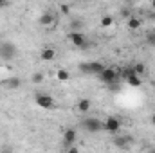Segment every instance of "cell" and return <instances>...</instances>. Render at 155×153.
Returning a JSON list of instances; mask_svg holds the SVG:
<instances>
[{
  "label": "cell",
  "instance_id": "cell-6",
  "mask_svg": "<svg viewBox=\"0 0 155 153\" xmlns=\"http://www.w3.org/2000/svg\"><path fill=\"white\" fill-rule=\"evenodd\" d=\"M69 41L74 45V47H79V49H85V47H88V41L85 38V34L83 33H79V31H72V33H69Z\"/></svg>",
  "mask_w": 155,
  "mask_h": 153
},
{
  "label": "cell",
  "instance_id": "cell-25",
  "mask_svg": "<svg viewBox=\"0 0 155 153\" xmlns=\"http://www.w3.org/2000/svg\"><path fill=\"white\" fill-rule=\"evenodd\" d=\"M150 121H152V124H153V126H155V112H153V114H152V119H150Z\"/></svg>",
  "mask_w": 155,
  "mask_h": 153
},
{
  "label": "cell",
  "instance_id": "cell-2",
  "mask_svg": "<svg viewBox=\"0 0 155 153\" xmlns=\"http://www.w3.org/2000/svg\"><path fill=\"white\" fill-rule=\"evenodd\" d=\"M16 54H18V47H16L13 41H4V43H0V58L11 61V60L16 58Z\"/></svg>",
  "mask_w": 155,
  "mask_h": 153
},
{
  "label": "cell",
  "instance_id": "cell-4",
  "mask_svg": "<svg viewBox=\"0 0 155 153\" xmlns=\"http://www.w3.org/2000/svg\"><path fill=\"white\" fill-rule=\"evenodd\" d=\"M121 130V119H117L116 115H110L105 122H103V132L110 133V135H117Z\"/></svg>",
  "mask_w": 155,
  "mask_h": 153
},
{
  "label": "cell",
  "instance_id": "cell-1",
  "mask_svg": "<svg viewBox=\"0 0 155 153\" xmlns=\"http://www.w3.org/2000/svg\"><path fill=\"white\" fill-rule=\"evenodd\" d=\"M81 128L87 130L88 133H99V132H103V122L97 117H85L81 121Z\"/></svg>",
  "mask_w": 155,
  "mask_h": 153
},
{
  "label": "cell",
  "instance_id": "cell-13",
  "mask_svg": "<svg viewBox=\"0 0 155 153\" xmlns=\"http://www.w3.org/2000/svg\"><path fill=\"white\" fill-rule=\"evenodd\" d=\"M124 81H126V83H128L130 86H141V85H143V79H141V77H139V76H135L134 72H132L130 76L126 77Z\"/></svg>",
  "mask_w": 155,
  "mask_h": 153
},
{
  "label": "cell",
  "instance_id": "cell-16",
  "mask_svg": "<svg viewBox=\"0 0 155 153\" xmlns=\"http://www.w3.org/2000/svg\"><path fill=\"white\" fill-rule=\"evenodd\" d=\"M56 77H58V81H69L71 72H69L67 69H60V70L56 72Z\"/></svg>",
  "mask_w": 155,
  "mask_h": 153
},
{
  "label": "cell",
  "instance_id": "cell-24",
  "mask_svg": "<svg viewBox=\"0 0 155 153\" xmlns=\"http://www.w3.org/2000/svg\"><path fill=\"white\" fill-rule=\"evenodd\" d=\"M0 153H13V150H11V148H2Z\"/></svg>",
  "mask_w": 155,
  "mask_h": 153
},
{
  "label": "cell",
  "instance_id": "cell-19",
  "mask_svg": "<svg viewBox=\"0 0 155 153\" xmlns=\"http://www.w3.org/2000/svg\"><path fill=\"white\" fill-rule=\"evenodd\" d=\"M41 81H43V74H41V72H35V74H33V83L38 85V83H41Z\"/></svg>",
  "mask_w": 155,
  "mask_h": 153
},
{
  "label": "cell",
  "instance_id": "cell-14",
  "mask_svg": "<svg viewBox=\"0 0 155 153\" xmlns=\"http://www.w3.org/2000/svg\"><path fill=\"white\" fill-rule=\"evenodd\" d=\"M132 72H134L135 76L141 77L146 72V65H144V63H134V65H132Z\"/></svg>",
  "mask_w": 155,
  "mask_h": 153
},
{
  "label": "cell",
  "instance_id": "cell-28",
  "mask_svg": "<svg viewBox=\"0 0 155 153\" xmlns=\"http://www.w3.org/2000/svg\"><path fill=\"white\" fill-rule=\"evenodd\" d=\"M150 18H152V20H155V13H152V15H150Z\"/></svg>",
  "mask_w": 155,
  "mask_h": 153
},
{
  "label": "cell",
  "instance_id": "cell-23",
  "mask_svg": "<svg viewBox=\"0 0 155 153\" xmlns=\"http://www.w3.org/2000/svg\"><path fill=\"white\" fill-rule=\"evenodd\" d=\"M60 11H61V13H65V15H67V13H69V11H71V9H69V5H61V7H60Z\"/></svg>",
  "mask_w": 155,
  "mask_h": 153
},
{
  "label": "cell",
  "instance_id": "cell-27",
  "mask_svg": "<svg viewBox=\"0 0 155 153\" xmlns=\"http://www.w3.org/2000/svg\"><path fill=\"white\" fill-rule=\"evenodd\" d=\"M148 153H155V146H152V148L148 150Z\"/></svg>",
  "mask_w": 155,
  "mask_h": 153
},
{
  "label": "cell",
  "instance_id": "cell-5",
  "mask_svg": "<svg viewBox=\"0 0 155 153\" xmlns=\"http://www.w3.org/2000/svg\"><path fill=\"white\" fill-rule=\"evenodd\" d=\"M35 103L38 105L40 108H45V110H51V108H54V97L52 96H49V94H35Z\"/></svg>",
  "mask_w": 155,
  "mask_h": 153
},
{
  "label": "cell",
  "instance_id": "cell-10",
  "mask_svg": "<svg viewBox=\"0 0 155 153\" xmlns=\"http://www.w3.org/2000/svg\"><path fill=\"white\" fill-rule=\"evenodd\" d=\"M56 58V50L52 47H45L41 52H40V60L41 61H52Z\"/></svg>",
  "mask_w": 155,
  "mask_h": 153
},
{
  "label": "cell",
  "instance_id": "cell-15",
  "mask_svg": "<svg viewBox=\"0 0 155 153\" xmlns=\"http://www.w3.org/2000/svg\"><path fill=\"white\" fill-rule=\"evenodd\" d=\"M4 85H5V86H9V88H18V86L22 85V81H20V77H11V79L4 81Z\"/></svg>",
  "mask_w": 155,
  "mask_h": 153
},
{
  "label": "cell",
  "instance_id": "cell-11",
  "mask_svg": "<svg viewBox=\"0 0 155 153\" xmlns=\"http://www.w3.org/2000/svg\"><path fill=\"white\" fill-rule=\"evenodd\" d=\"M38 24L40 25H43V27H51V25H54V15H51V13H43V15H40Z\"/></svg>",
  "mask_w": 155,
  "mask_h": 153
},
{
  "label": "cell",
  "instance_id": "cell-29",
  "mask_svg": "<svg viewBox=\"0 0 155 153\" xmlns=\"http://www.w3.org/2000/svg\"><path fill=\"white\" fill-rule=\"evenodd\" d=\"M152 9H155V0L152 2Z\"/></svg>",
  "mask_w": 155,
  "mask_h": 153
},
{
  "label": "cell",
  "instance_id": "cell-22",
  "mask_svg": "<svg viewBox=\"0 0 155 153\" xmlns=\"http://www.w3.org/2000/svg\"><path fill=\"white\" fill-rule=\"evenodd\" d=\"M65 153H79V150H78V146H72V148H69Z\"/></svg>",
  "mask_w": 155,
  "mask_h": 153
},
{
  "label": "cell",
  "instance_id": "cell-30",
  "mask_svg": "<svg viewBox=\"0 0 155 153\" xmlns=\"http://www.w3.org/2000/svg\"><path fill=\"white\" fill-rule=\"evenodd\" d=\"M153 34H155V31H153Z\"/></svg>",
  "mask_w": 155,
  "mask_h": 153
},
{
  "label": "cell",
  "instance_id": "cell-8",
  "mask_svg": "<svg viewBox=\"0 0 155 153\" xmlns=\"http://www.w3.org/2000/svg\"><path fill=\"white\" fill-rule=\"evenodd\" d=\"M78 141V130L76 128H63V142H69L74 146Z\"/></svg>",
  "mask_w": 155,
  "mask_h": 153
},
{
  "label": "cell",
  "instance_id": "cell-12",
  "mask_svg": "<svg viewBox=\"0 0 155 153\" xmlns=\"http://www.w3.org/2000/svg\"><path fill=\"white\" fill-rule=\"evenodd\" d=\"M90 108H92V101H90V99L83 97V99H79V101H78V112L87 114V112H90Z\"/></svg>",
  "mask_w": 155,
  "mask_h": 153
},
{
  "label": "cell",
  "instance_id": "cell-7",
  "mask_svg": "<svg viewBox=\"0 0 155 153\" xmlns=\"http://www.w3.org/2000/svg\"><path fill=\"white\" fill-rule=\"evenodd\" d=\"M99 79L103 81V83H107V85H110V86H114L116 85V81L119 79L117 76V70L116 69H110V67H107L101 74H99Z\"/></svg>",
  "mask_w": 155,
  "mask_h": 153
},
{
  "label": "cell",
  "instance_id": "cell-3",
  "mask_svg": "<svg viewBox=\"0 0 155 153\" xmlns=\"http://www.w3.org/2000/svg\"><path fill=\"white\" fill-rule=\"evenodd\" d=\"M105 69H107V67H105L101 61H88V63H81V65H79V70H81L83 74H96V76H99Z\"/></svg>",
  "mask_w": 155,
  "mask_h": 153
},
{
  "label": "cell",
  "instance_id": "cell-26",
  "mask_svg": "<svg viewBox=\"0 0 155 153\" xmlns=\"http://www.w3.org/2000/svg\"><path fill=\"white\" fill-rule=\"evenodd\" d=\"M4 5H7V2H4V0H0V7H4Z\"/></svg>",
  "mask_w": 155,
  "mask_h": 153
},
{
  "label": "cell",
  "instance_id": "cell-20",
  "mask_svg": "<svg viewBox=\"0 0 155 153\" xmlns=\"http://www.w3.org/2000/svg\"><path fill=\"white\" fill-rule=\"evenodd\" d=\"M121 16H124V18L128 20V18H132L134 15H132V11H130V9H126V7H124V9H121Z\"/></svg>",
  "mask_w": 155,
  "mask_h": 153
},
{
  "label": "cell",
  "instance_id": "cell-17",
  "mask_svg": "<svg viewBox=\"0 0 155 153\" xmlns=\"http://www.w3.org/2000/svg\"><path fill=\"white\" fill-rule=\"evenodd\" d=\"M141 27V20L134 15L132 18H128V29H139Z\"/></svg>",
  "mask_w": 155,
  "mask_h": 153
},
{
  "label": "cell",
  "instance_id": "cell-18",
  "mask_svg": "<svg viewBox=\"0 0 155 153\" xmlns=\"http://www.w3.org/2000/svg\"><path fill=\"white\" fill-rule=\"evenodd\" d=\"M112 24H114V18H112V16H103V18H101V25H103V27H110Z\"/></svg>",
  "mask_w": 155,
  "mask_h": 153
},
{
  "label": "cell",
  "instance_id": "cell-21",
  "mask_svg": "<svg viewBox=\"0 0 155 153\" xmlns=\"http://www.w3.org/2000/svg\"><path fill=\"white\" fill-rule=\"evenodd\" d=\"M146 40H148V43H150L152 47H155V34H153V33H148Z\"/></svg>",
  "mask_w": 155,
  "mask_h": 153
},
{
  "label": "cell",
  "instance_id": "cell-9",
  "mask_svg": "<svg viewBox=\"0 0 155 153\" xmlns=\"http://www.w3.org/2000/svg\"><path fill=\"white\" fill-rule=\"evenodd\" d=\"M132 142H134V137H130V135H116L114 137V146H117V148H126Z\"/></svg>",
  "mask_w": 155,
  "mask_h": 153
}]
</instances>
